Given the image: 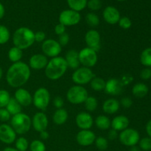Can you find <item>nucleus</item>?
<instances>
[{"label":"nucleus","instance_id":"nucleus-1","mask_svg":"<svg viewBox=\"0 0 151 151\" xmlns=\"http://www.w3.org/2000/svg\"><path fill=\"white\" fill-rule=\"evenodd\" d=\"M31 72L29 65L24 62L13 63L8 68L6 74V81L13 88H19L24 85L29 79Z\"/></svg>","mask_w":151,"mask_h":151},{"label":"nucleus","instance_id":"nucleus-2","mask_svg":"<svg viewBox=\"0 0 151 151\" xmlns=\"http://www.w3.org/2000/svg\"><path fill=\"white\" fill-rule=\"evenodd\" d=\"M67 69L68 65L65 58L58 56L49 60L45 68V75L50 80L56 81L63 76Z\"/></svg>","mask_w":151,"mask_h":151},{"label":"nucleus","instance_id":"nucleus-3","mask_svg":"<svg viewBox=\"0 0 151 151\" xmlns=\"http://www.w3.org/2000/svg\"><path fill=\"white\" fill-rule=\"evenodd\" d=\"M35 42V33L32 29L26 27H19L13 35V43L14 47L22 50L30 47Z\"/></svg>","mask_w":151,"mask_h":151},{"label":"nucleus","instance_id":"nucleus-4","mask_svg":"<svg viewBox=\"0 0 151 151\" xmlns=\"http://www.w3.org/2000/svg\"><path fill=\"white\" fill-rule=\"evenodd\" d=\"M32 125L30 117L24 113H19L13 116L10 120V126L16 134H24L29 131Z\"/></svg>","mask_w":151,"mask_h":151},{"label":"nucleus","instance_id":"nucleus-5","mask_svg":"<svg viewBox=\"0 0 151 151\" xmlns=\"http://www.w3.org/2000/svg\"><path fill=\"white\" fill-rule=\"evenodd\" d=\"M88 94L87 90L82 86L75 85L69 88L66 93V98L72 104H81L84 103Z\"/></svg>","mask_w":151,"mask_h":151},{"label":"nucleus","instance_id":"nucleus-6","mask_svg":"<svg viewBox=\"0 0 151 151\" xmlns=\"http://www.w3.org/2000/svg\"><path fill=\"white\" fill-rule=\"evenodd\" d=\"M94 78V74L90 68L79 67L75 70L72 75V80L75 84L79 86L85 85L91 81Z\"/></svg>","mask_w":151,"mask_h":151},{"label":"nucleus","instance_id":"nucleus-7","mask_svg":"<svg viewBox=\"0 0 151 151\" xmlns=\"http://www.w3.org/2000/svg\"><path fill=\"white\" fill-rule=\"evenodd\" d=\"M50 102V94L48 90L44 87L38 88L32 97V103L35 108L44 111L48 107Z\"/></svg>","mask_w":151,"mask_h":151},{"label":"nucleus","instance_id":"nucleus-8","mask_svg":"<svg viewBox=\"0 0 151 151\" xmlns=\"http://www.w3.org/2000/svg\"><path fill=\"white\" fill-rule=\"evenodd\" d=\"M119 139L123 145L132 147L138 144L140 140V136L137 130L128 128L121 131L119 135Z\"/></svg>","mask_w":151,"mask_h":151},{"label":"nucleus","instance_id":"nucleus-9","mask_svg":"<svg viewBox=\"0 0 151 151\" xmlns=\"http://www.w3.org/2000/svg\"><path fill=\"white\" fill-rule=\"evenodd\" d=\"M80 63L85 67H92L97 62V53L91 48L86 47L78 52Z\"/></svg>","mask_w":151,"mask_h":151},{"label":"nucleus","instance_id":"nucleus-10","mask_svg":"<svg viewBox=\"0 0 151 151\" xmlns=\"http://www.w3.org/2000/svg\"><path fill=\"white\" fill-rule=\"evenodd\" d=\"M41 49L44 55L47 57L55 58L60 54L62 51V47L58 41L55 39H46L41 45Z\"/></svg>","mask_w":151,"mask_h":151},{"label":"nucleus","instance_id":"nucleus-11","mask_svg":"<svg viewBox=\"0 0 151 151\" xmlns=\"http://www.w3.org/2000/svg\"><path fill=\"white\" fill-rule=\"evenodd\" d=\"M81 19V16L79 12L75 11L71 9L63 10L59 15V22L65 27L78 24Z\"/></svg>","mask_w":151,"mask_h":151},{"label":"nucleus","instance_id":"nucleus-12","mask_svg":"<svg viewBox=\"0 0 151 151\" xmlns=\"http://www.w3.org/2000/svg\"><path fill=\"white\" fill-rule=\"evenodd\" d=\"M16 139V133L10 125L7 124L0 125V141L7 145H10Z\"/></svg>","mask_w":151,"mask_h":151},{"label":"nucleus","instance_id":"nucleus-13","mask_svg":"<svg viewBox=\"0 0 151 151\" xmlns=\"http://www.w3.org/2000/svg\"><path fill=\"white\" fill-rule=\"evenodd\" d=\"M100 35L96 29H90L86 33L85 41L88 47L91 48L95 52H98L100 49Z\"/></svg>","mask_w":151,"mask_h":151},{"label":"nucleus","instance_id":"nucleus-14","mask_svg":"<svg viewBox=\"0 0 151 151\" xmlns=\"http://www.w3.org/2000/svg\"><path fill=\"white\" fill-rule=\"evenodd\" d=\"M95 139V134L90 130H81L76 136V140L78 144L84 147L91 145Z\"/></svg>","mask_w":151,"mask_h":151},{"label":"nucleus","instance_id":"nucleus-15","mask_svg":"<svg viewBox=\"0 0 151 151\" xmlns=\"http://www.w3.org/2000/svg\"><path fill=\"white\" fill-rule=\"evenodd\" d=\"M31 121H32V125L34 129L39 133L43 131H45L49 124L47 116L44 112L41 111L35 114Z\"/></svg>","mask_w":151,"mask_h":151},{"label":"nucleus","instance_id":"nucleus-16","mask_svg":"<svg viewBox=\"0 0 151 151\" xmlns=\"http://www.w3.org/2000/svg\"><path fill=\"white\" fill-rule=\"evenodd\" d=\"M123 85L119 80L116 78H111L106 82L104 91L109 95H119L122 91Z\"/></svg>","mask_w":151,"mask_h":151},{"label":"nucleus","instance_id":"nucleus-17","mask_svg":"<svg viewBox=\"0 0 151 151\" xmlns=\"http://www.w3.org/2000/svg\"><path fill=\"white\" fill-rule=\"evenodd\" d=\"M75 122L78 128L81 130H89L92 127L94 120L90 114L83 111L77 115Z\"/></svg>","mask_w":151,"mask_h":151},{"label":"nucleus","instance_id":"nucleus-18","mask_svg":"<svg viewBox=\"0 0 151 151\" xmlns=\"http://www.w3.org/2000/svg\"><path fill=\"white\" fill-rule=\"evenodd\" d=\"M103 16L104 20L109 24H116L120 19L119 10L114 6H108L103 10Z\"/></svg>","mask_w":151,"mask_h":151},{"label":"nucleus","instance_id":"nucleus-19","mask_svg":"<svg viewBox=\"0 0 151 151\" xmlns=\"http://www.w3.org/2000/svg\"><path fill=\"white\" fill-rule=\"evenodd\" d=\"M14 98L22 107H27L32 103V97L27 90L19 88L14 94Z\"/></svg>","mask_w":151,"mask_h":151},{"label":"nucleus","instance_id":"nucleus-20","mask_svg":"<svg viewBox=\"0 0 151 151\" xmlns=\"http://www.w3.org/2000/svg\"><path fill=\"white\" fill-rule=\"evenodd\" d=\"M48 59L46 55L43 54H35L30 57L29 60V68L35 70L45 69L48 63Z\"/></svg>","mask_w":151,"mask_h":151},{"label":"nucleus","instance_id":"nucleus-21","mask_svg":"<svg viewBox=\"0 0 151 151\" xmlns=\"http://www.w3.org/2000/svg\"><path fill=\"white\" fill-rule=\"evenodd\" d=\"M129 119L125 115H119L114 118L111 122L112 129L116 131H122L128 128Z\"/></svg>","mask_w":151,"mask_h":151},{"label":"nucleus","instance_id":"nucleus-22","mask_svg":"<svg viewBox=\"0 0 151 151\" xmlns=\"http://www.w3.org/2000/svg\"><path fill=\"white\" fill-rule=\"evenodd\" d=\"M66 63L68 65V67L71 68L72 69H76L79 68L80 60L79 56H78V52L75 50H71L67 52L65 57Z\"/></svg>","mask_w":151,"mask_h":151},{"label":"nucleus","instance_id":"nucleus-23","mask_svg":"<svg viewBox=\"0 0 151 151\" xmlns=\"http://www.w3.org/2000/svg\"><path fill=\"white\" fill-rule=\"evenodd\" d=\"M120 107V103L117 100L110 98L106 100L103 104V111L106 114H114L116 113Z\"/></svg>","mask_w":151,"mask_h":151},{"label":"nucleus","instance_id":"nucleus-24","mask_svg":"<svg viewBox=\"0 0 151 151\" xmlns=\"http://www.w3.org/2000/svg\"><path fill=\"white\" fill-rule=\"evenodd\" d=\"M53 122L58 125H63L68 119V112L64 109H59L53 114Z\"/></svg>","mask_w":151,"mask_h":151},{"label":"nucleus","instance_id":"nucleus-25","mask_svg":"<svg viewBox=\"0 0 151 151\" xmlns=\"http://www.w3.org/2000/svg\"><path fill=\"white\" fill-rule=\"evenodd\" d=\"M148 87L147 85L142 83H138L135 84L132 88V93L135 97L139 98H142L145 97L148 93Z\"/></svg>","mask_w":151,"mask_h":151},{"label":"nucleus","instance_id":"nucleus-26","mask_svg":"<svg viewBox=\"0 0 151 151\" xmlns=\"http://www.w3.org/2000/svg\"><path fill=\"white\" fill-rule=\"evenodd\" d=\"M5 109H7V111L10 113V115L14 116V115L22 112V106L19 104V102L14 97H11L9 103H7V106L5 107Z\"/></svg>","mask_w":151,"mask_h":151},{"label":"nucleus","instance_id":"nucleus-27","mask_svg":"<svg viewBox=\"0 0 151 151\" xmlns=\"http://www.w3.org/2000/svg\"><path fill=\"white\" fill-rule=\"evenodd\" d=\"M95 125L99 129L106 131L111 128V119L105 115H99L95 119Z\"/></svg>","mask_w":151,"mask_h":151},{"label":"nucleus","instance_id":"nucleus-28","mask_svg":"<svg viewBox=\"0 0 151 151\" xmlns=\"http://www.w3.org/2000/svg\"><path fill=\"white\" fill-rule=\"evenodd\" d=\"M71 10L80 12L84 10L87 6V0H66Z\"/></svg>","mask_w":151,"mask_h":151},{"label":"nucleus","instance_id":"nucleus-29","mask_svg":"<svg viewBox=\"0 0 151 151\" xmlns=\"http://www.w3.org/2000/svg\"><path fill=\"white\" fill-rule=\"evenodd\" d=\"M23 56V52L21 49L16 47H13L8 51V58L13 63L19 62Z\"/></svg>","mask_w":151,"mask_h":151},{"label":"nucleus","instance_id":"nucleus-30","mask_svg":"<svg viewBox=\"0 0 151 151\" xmlns=\"http://www.w3.org/2000/svg\"><path fill=\"white\" fill-rule=\"evenodd\" d=\"M140 61L142 64L147 67H151V47L143 50L140 55Z\"/></svg>","mask_w":151,"mask_h":151},{"label":"nucleus","instance_id":"nucleus-31","mask_svg":"<svg viewBox=\"0 0 151 151\" xmlns=\"http://www.w3.org/2000/svg\"><path fill=\"white\" fill-rule=\"evenodd\" d=\"M91 88L96 91H100L105 89L106 81L101 78H94L90 82Z\"/></svg>","mask_w":151,"mask_h":151},{"label":"nucleus","instance_id":"nucleus-32","mask_svg":"<svg viewBox=\"0 0 151 151\" xmlns=\"http://www.w3.org/2000/svg\"><path fill=\"white\" fill-rule=\"evenodd\" d=\"M85 108L88 111L93 112L97 109V106H98V102H97V98L94 97H88L86 101L84 102Z\"/></svg>","mask_w":151,"mask_h":151},{"label":"nucleus","instance_id":"nucleus-33","mask_svg":"<svg viewBox=\"0 0 151 151\" xmlns=\"http://www.w3.org/2000/svg\"><path fill=\"white\" fill-rule=\"evenodd\" d=\"M10 38V32L8 28L4 25L0 24V44H4L8 42Z\"/></svg>","mask_w":151,"mask_h":151},{"label":"nucleus","instance_id":"nucleus-34","mask_svg":"<svg viewBox=\"0 0 151 151\" xmlns=\"http://www.w3.org/2000/svg\"><path fill=\"white\" fill-rule=\"evenodd\" d=\"M16 148L19 151H27L29 147V142L24 137H19L15 141Z\"/></svg>","mask_w":151,"mask_h":151},{"label":"nucleus","instance_id":"nucleus-35","mask_svg":"<svg viewBox=\"0 0 151 151\" xmlns=\"http://www.w3.org/2000/svg\"><path fill=\"white\" fill-rule=\"evenodd\" d=\"M86 23L91 27H95L100 24V19L98 16L94 13H88L86 16Z\"/></svg>","mask_w":151,"mask_h":151},{"label":"nucleus","instance_id":"nucleus-36","mask_svg":"<svg viewBox=\"0 0 151 151\" xmlns=\"http://www.w3.org/2000/svg\"><path fill=\"white\" fill-rule=\"evenodd\" d=\"M10 93L4 89H0V108H5L10 100Z\"/></svg>","mask_w":151,"mask_h":151},{"label":"nucleus","instance_id":"nucleus-37","mask_svg":"<svg viewBox=\"0 0 151 151\" xmlns=\"http://www.w3.org/2000/svg\"><path fill=\"white\" fill-rule=\"evenodd\" d=\"M30 151H46V146L43 142L40 140H33L29 145Z\"/></svg>","mask_w":151,"mask_h":151},{"label":"nucleus","instance_id":"nucleus-38","mask_svg":"<svg viewBox=\"0 0 151 151\" xmlns=\"http://www.w3.org/2000/svg\"><path fill=\"white\" fill-rule=\"evenodd\" d=\"M94 143L97 148L100 150H106L109 147V142L105 137H99L96 138Z\"/></svg>","mask_w":151,"mask_h":151},{"label":"nucleus","instance_id":"nucleus-39","mask_svg":"<svg viewBox=\"0 0 151 151\" xmlns=\"http://www.w3.org/2000/svg\"><path fill=\"white\" fill-rule=\"evenodd\" d=\"M139 148L145 151H149L151 150V138L150 137H145L139 142Z\"/></svg>","mask_w":151,"mask_h":151},{"label":"nucleus","instance_id":"nucleus-40","mask_svg":"<svg viewBox=\"0 0 151 151\" xmlns=\"http://www.w3.org/2000/svg\"><path fill=\"white\" fill-rule=\"evenodd\" d=\"M118 24H119V26L122 29H129L131 27V25H132V22H131V19L128 17H126V16H123V17L120 18Z\"/></svg>","mask_w":151,"mask_h":151},{"label":"nucleus","instance_id":"nucleus-41","mask_svg":"<svg viewBox=\"0 0 151 151\" xmlns=\"http://www.w3.org/2000/svg\"><path fill=\"white\" fill-rule=\"evenodd\" d=\"M87 6L92 11H96L101 8L102 2L100 0H89L87 2Z\"/></svg>","mask_w":151,"mask_h":151},{"label":"nucleus","instance_id":"nucleus-42","mask_svg":"<svg viewBox=\"0 0 151 151\" xmlns=\"http://www.w3.org/2000/svg\"><path fill=\"white\" fill-rule=\"evenodd\" d=\"M10 116L11 115L5 108H0V121L1 122H7L10 120Z\"/></svg>","mask_w":151,"mask_h":151},{"label":"nucleus","instance_id":"nucleus-43","mask_svg":"<svg viewBox=\"0 0 151 151\" xmlns=\"http://www.w3.org/2000/svg\"><path fill=\"white\" fill-rule=\"evenodd\" d=\"M69 41V36L68 33L65 32V33L62 34V35H59L58 43L61 47H64V46L67 45Z\"/></svg>","mask_w":151,"mask_h":151},{"label":"nucleus","instance_id":"nucleus-44","mask_svg":"<svg viewBox=\"0 0 151 151\" xmlns=\"http://www.w3.org/2000/svg\"><path fill=\"white\" fill-rule=\"evenodd\" d=\"M46 40V33L43 31H38L35 33V41L44 42Z\"/></svg>","mask_w":151,"mask_h":151},{"label":"nucleus","instance_id":"nucleus-45","mask_svg":"<svg viewBox=\"0 0 151 151\" xmlns=\"http://www.w3.org/2000/svg\"><path fill=\"white\" fill-rule=\"evenodd\" d=\"M119 103H120L121 106H122V107L125 108V109H128V108H130L132 106L133 101L130 97H125L122 98V100H121Z\"/></svg>","mask_w":151,"mask_h":151},{"label":"nucleus","instance_id":"nucleus-46","mask_svg":"<svg viewBox=\"0 0 151 151\" xmlns=\"http://www.w3.org/2000/svg\"><path fill=\"white\" fill-rule=\"evenodd\" d=\"M55 32L56 35H60L66 32V27L63 25L62 24H58L55 27Z\"/></svg>","mask_w":151,"mask_h":151},{"label":"nucleus","instance_id":"nucleus-47","mask_svg":"<svg viewBox=\"0 0 151 151\" xmlns=\"http://www.w3.org/2000/svg\"><path fill=\"white\" fill-rule=\"evenodd\" d=\"M141 78L143 80H148L151 78V69L150 68H145L140 73Z\"/></svg>","mask_w":151,"mask_h":151},{"label":"nucleus","instance_id":"nucleus-48","mask_svg":"<svg viewBox=\"0 0 151 151\" xmlns=\"http://www.w3.org/2000/svg\"><path fill=\"white\" fill-rule=\"evenodd\" d=\"M63 103H64V102H63V98L60 97H56L53 100V104H54L55 107L57 108V109H62Z\"/></svg>","mask_w":151,"mask_h":151},{"label":"nucleus","instance_id":"nucleus-49","mask_svg":"<svg viewBox=\"0 0 151 151\" xmlns=\"http://www.w3.org/2000/svg\"><path fill=\"white\" fill-rule=\"evenodd\" d=\"M109 139L111 141L113 140H115L118 137V134H117V131H115L114 129H111L109 132Z\"/></svg>","mask_w":151,"mask_h":151},{"label":"nucleus","instance_id":"nucleus-50","mask_svg":"<svg viewBox=\"0 0 151 151\" xmlns=\"http://www.w3.org/2000/svg\"><path fill=\"white\" fill-rule=\"evenodd\" d=\"M129 78H131V75H124L123 78H122V81H120L121 82H122V85L124 86V85H126V84H128V83H130L132 80H129Z\"/></svg>","mask_w":151,"mask_h":151},{"label":"nucleus","instance_id":"nucleus-51","mask_svg":"<svg viewBox=\"0 0 151 151\" xmlns=\"http://www.w3.org/2000/svg\"><path fill=\"white\" fill-rule=\"evenodd\" d=\"M49 137H50V134H49V133L47 132L46 130L45 131H41V132H40V137H41V139H47L49 138Z\"/></svg>","mask_w":151,"mask_h":151},{"label":"nucleus","instance_id":"nucleus-52","mask_svg":"<svg viewBox=\"0 0 151 151\" xmlns=\"http://www.w3.org/2000/svg\"><path fill=\"white\" fill-rule=\"evenodd\" d=\"M146 131H147V134H148L149 137L151 138V120L149 121L146 125Z\"/></svg>","mask_w":151,"mask_h":151},{"label":"nucleus","instance_id":"nucleus-53","mask_svg":"<svg viewBox=\"0 0 151 151\" xmlns=\"http://www.w3.org/2000/svg\"><path fill=\"white\" fill-rule=\"evenodd\" d=\"M5 13V10H4V7L1 3H0V19H2Z\"/></svg>","mask_w":151,"mask_h":151},{"label":"nucleus","instance_id":"nucleus-54","mask_svg":"<svg viewBox=\"0 0 151 151\" xmlns=\"http://www.w3.org/2000/svg\"><path fill=\"white\" fill-rule=\"evenodd\" d=\"M2 151H19L16 147H7L4 149Z\"/></svg>","mask_w":151,"mask_h":151},{"label":"nucleus","instance_id":"nucleus-55","mask_svg":"<svg viewBox=\"0 0 151 151\" xmlns=\"http://www.w3.org/2000/svg\"><path fill=\"white\" fill-rule=\"evenodd\" d=\"M130 151H141V149L139 148V147H137V145L132 146L130 148Z\"/></svg>","mask_w":151,"mask_h":151},{"label":"nucleus","instance_id":"nucleus-56","mask_svg":"<svg viewBox=\"0 0 151 151\" xmlns=\"http://www.w3.org/2000/svg\"><path fill=\"white\" fill-rule=\"evenodd\" d=\"M2 75H3V70L1 67H0V81H1V78H2Z\"/></svg>","mask_w":151,"mask_h":151},{"label":"nucleus","instance_id":"nucleus-57","mask_svg":"<svg viewBox=\"0 0 151 151\" xmlns=\"http://www.w3.org/2000/svg\"><path fill=\"white\" fill-rule=\"evenodd\" d=\"M117 1H125V0H117Z\"/></svg>","mask_w":151,"mask_h":151}]
</instances>
